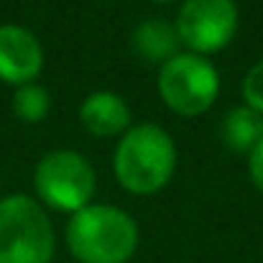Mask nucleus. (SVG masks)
<instances>
[{
    "label": "nucleus",
    "mask_w": 263,
    "mask_h": 263,
    "mask_svg": "<svg viewBox=\"0 0 263 263\" xmlns=\"http://www.w3.org/2000/svg\"><path fill=\"white\" fill-rule=\"evenodd\" d=\"M138 243V222L115 204H87L67 222V246L80 263H128Z\"/></svg>",
    "instance_id": "nucleus-1"
},
{
    "label": "nucleus",
    "mask_w": 263,
    "mask_h": 263,
    "mask_svg": "<svg viewBox=\"0 0 263 263\" xmlns=\"http://www.w3.org/2000/svg\"><path fill=\"white\" fill-rule=\"evenodd\" d=\"M174 169V138L159 123H138L120 136L112 156V172L130 194H156L172 181Z\"/></svg>",
    "instance_id": "nucleus-2"
},
{
    "label": "nucleus",
    "mask_w": 263,
    "mask_h": 263,
    "mask_svg": "<svg viewBox=\"0 0 263 263\" xmlns=\"http://www.w3.org/2000/svg\"><path fill=\"white\" fill-rule=\"evenodd\" d=\"M54 251L51 217L33 197L0 199V263H51Z\"/></svg>",
    "instance_id": "nucleus-3"
},
{
    "label": "nucleus",
    "mask_w": 263,
    "mask_h": 263,
    "mask_svg": "<svg viewBox=\"0 0 263 263\" xmlns=\"http://www.w3.org/2000/svg\"><path fill=\"white\" fill-rule=\"evenodd\" d=\"M33 186L41 202L59 212H80L92 204L97 176L87 159L69 148H57L41 156L33 169Z\"/></svg>",
    "instance_id": "nucleus-4"
},
{
    "label": "nucleus",
    "mask_w": 263,
    "mask_h": 263,
    "mask_svg": "<svg viewBox=\"0 0 263 263\" xmlns=\"http://www.w3.org/2000/svg\"><path fill=\"white\" fill-rule=\"evenodd\" d=\"M159 95L179 115H202L220 95V74L207 57L179 51L159 69Z\"/></svg>",
    "instance_id": "nucleus-5"
},
{
    "label": "nucleus",
    "mask_w": 263,
    "mask_h": 263,
    "mask_svg": "<svg viewBox=\"0 0 263 263\" xmlns=\"http://www.w3.org/2000/svg\"><path fill=\"white\" fill-rule=\"evenodd\" d=\"M174 28L179 41L199 57L222 51L235 39L238 5L235 0H184Z\"/></svg>",
    "instance_id": "nucleus-6"
},
{
    "label": "nucleus",
    "mask_w": 263,
    "mask_h": 263,
    "mask_svg": "<svg viewBox=\"0 0 263 263\" xmlns=\"http://www.w3.org/2000/svg\"><path fill=\"white\" fill-rule=\"evenodd\" d=\"M44 69V49L33 31L3 23L0 26V80L8 85H28Z\"/></svg>",
    "instance_id": "nucleus-7"
},
{
    "label": "nucleus",
    "mask_w": 263,
    "mask_h": 263,
    "mask_svg": "<svg viewBox=\"0 0 263 263\" xmlns=\"http://www.w3.org/2000/svg\"><path fill=\"white\" fill-rule=\"evenodd\" d=\"M80 120L92 136L112 138V136H123L133 125V112L120 95L97 89L89 92L85 102L80 105Z\"/></svg>",
    "instance_id": "nucleus-8"
},
{
    "label": "nucleus",
    "mask_w": 263,
    "mask_h": 263,
    "mask_svg": "<svg viewBox=\"0 0 263 263\" xmlns=\"http://www.w3.org/2000/svg\"><path fill=\"white\" fill-rule=\"evenodd\" d=\"M220 138L233 154H251L263 141V115L248 105L230 107L222 118Z\"/></svg>",
    "instance_id": "nucleus-9"
},
{
    "label": "nucleus",
    "mask_w": 263,
    "mask_h": 263,
    "mask_svg": "<svg viewBox=\"0 0 263 263\" xmlns=\"http://www.w3.org/2000/svg\"><path fill=\"white\" fill-rule=\"evenodd\" d=\"M133 49L146 62H169L179 54V33L166 18H148L133 31Z\"/></svg>",
    "instance_id": "nucleus-10"
},
{
    "label": "nucleus",
    "mask_w": 263,
    "mask_h": 263,
    "mask_svg": "<svg viewBox=\"0 0 263 263\" xmlns=\"http://www.w3.org/2000/svg\"><path fill=\"white\" fill-rule=\"evenodd\" d=\"M10 105H13L15 118H21L23 123H39L51 110V95L39 82H28V85L15 87Z\"/></svg>",
    "instance_id": "nucleus-11"
},
{
    "label": "nucleus",
    "mask_w": 263,
    "mask_h": 263,
    "mask_svg": "<svg viewBox=\"0 0 263 263\" xmlns=\"http://www.w3.org/2000/svg\"><path fill=\"white\" fill-rule=\"evenodd\" d=\"M243 100L251 110L263 115V59L256 62L243 77Z\"/></svg>",
    "instance_id": "nucleus-12"
},
{
    "label": "nucleus",
    "mask_w": 263,
    "mask_h": 263,
    "mask_svg": "<svg viewBox=\"0 0 263 263\" xmlns=\"http://www.w3.org/2000/svg\"><path fill=\"white\" fill-rule=\"evenodd\" d=\"M248 172H251L253 184L263 192V141L248 154Z\"/></svg>",
    "instance_id": "nucleus-13"
},
{
    "label": "nucleus",
    "mask_w": 263,
    "mask_h": 263,
    "mask_svg": "<svg viewBox=\"0 0 263 263\" xmlns=\"http://www.w3.org/2000/svg\"><path fill=\"white\" fill-rule=\"evenodd\" d=\"M159 3H169V0H159Z\"/></svg>",
    "instance_id": "nucleus-14"
}]
</instances>
